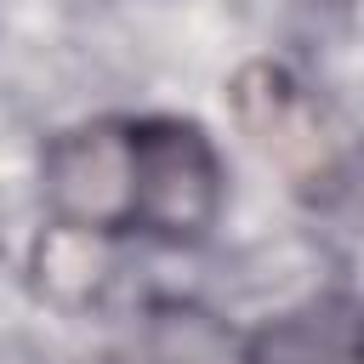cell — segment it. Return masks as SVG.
Returning a JSON list of instances; mask_svg holds the SVG:
<instances>
[{
    "label": "cell",
    "mask_w": 364,
    "mask_h": 364,
    "mask_svg": "<svg viewBox=\"0 0 364 364\" xmlns=\"http://www.w3.org/2000/svg\"><path fill=\"white\" fill-rule=\"evenodd\" d=\"M228 97L250 148L279 165L301 199H336L347 188V131L307 80L279 63H250L233 74Z\"/></svg>",
    "instance_id": "cell-1"
},
{
    "label": "cell",
    "mask_w": 364,
    "mask_h": 364,
    "mask_svg": "<svg viewBox=\"0 0 364 364\" xmlns=\"http://www.w3.org/2000/svg\"><path fill=\"white\" fill-rule=\"evenodd\" d=\"M136 154V222L131 233H154L165 245H193L222 216V159L193 119H131Z\"/></svg>",
    "instance_id": "cell-2"
},
{
    "label": "cell",
    "mask_w": 364,
    "mask_h": 364,
    "mask_svg": "<svg viewBox=\"0 0 364 364\" xmlns=\"http://www.w3.org/2000/svg\"><path fill=\"white\" fill-rule=\"evenodd\" d=\"M40 193L57 228L80 233H131L136 222V154H131V119H85L46 142L40 159Z\"/></svg>",
    "instance_id": "cell-3"
},
{
    "label": "cell",
    "mask_w": 364,
    "mask_h": 364,
    "mask_svg": "<svg viewBox=\"0 0 364 364\" xmlns=\"http://www.w3.org/2000/svg\"><path fill=\"white\" fill-rule=\"evenodd\" d=\"M245 364H358L353 296H318L267 318L245 341Z\"/></svg>",
    "instance_id": "cell-4"
},
{
    "label": "cell",
    "mask_w": 364,
    "mask_h": 364,
    "mask_svg": "<svg viewBox=\"0 0 364 364\" xmlns=\"http://www.w3.org/2000/svg\"><path fill=\"white\" fill-rule=\"evenodd\" d=\"M336 6H341V0H336Z\"/></svg>",
    "instance_id": "cell-5"
}]
</instances>
